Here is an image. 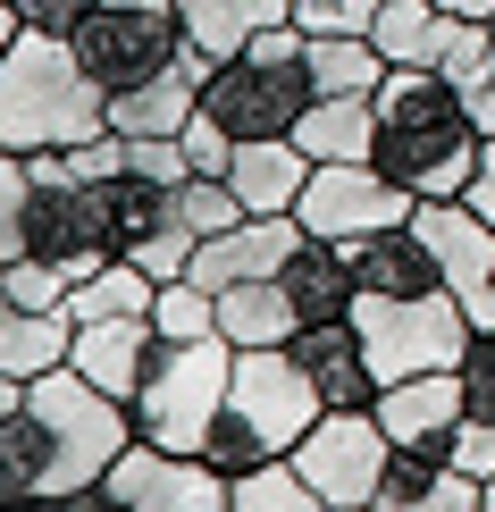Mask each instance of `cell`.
I'll return each instance as SVG.
<instances>
[{"label": "cell", "instance_id": "obj_34", "mask_svg": "<svg viewBox=\"0 0 495 512\" xmlns=\"http://www.w3.org/2000/svg\"><path fill=\"white\" fill-rule=\"evenodd\" d=\"M462 101H470V118H479V135H495V51L462 76Z\"/></svg>", "mask_w": 495, "mask_h": 512}, {"label": "cell", "instance_id": "obj_6", "mask_svg": "<svg viewBox=\"0 0 495 512\" xmlns=\"http://www.w3.org/2000/svg\"><path fill=\"white\" fill-rule=\"evenodd\" d=\"M227 378H235V345L227 336H193V345L160 336L152 370H143L135 403H126V412H135V437L168 445V454H202L210 420H219V403H227Z\"/></svg>", "mask_w": 495, "mask_h": 512}, {"label": "cell", "instance_id": "obj_27", "mask_svg": "<svg viewBox=\"0 0 495 512\" xmlns=\"http://www.w3.org/2000/svg\"><path fill=\"white\" fill-rule=\"evenodd\" d=\"M437 34H445V9L437 0H386L370 42L386 51V68H437Z\"/></svg>", "mask_w": 495, "mask_h": 512}, {"label": "cell", "instance_id": "obj_8", "mask_svg": "<svg viewBox=\"0 0 495 512\" xmlns=\"http://www.w3.org/2000/svg\"><path fill=\"white\" fill-rule=\"evenodd\" d=\"M412 210H420V194L395 185L378 160H319L303 202H294V219H303V236L353 252V244L386 236V227H412Z\"/></svg>", "mask_w": 495, "mask_h": 512}, {"label": "cell", "instance_id": "obj_32", "mask_svg": "<svg viewBox=\"0 0 495 512\" xmlns=\"http://www.w3.org/2000/svg\"><path fill=\"white\" fill-rule=\"evenodd\" d=\"M177 143H185V160H193V168H202V177H227V160H235V135H227V126H219V118H210V110H193Z\"/></svg>", "mask_w": 495, "mask_h": 512}, {"label": "cell", "instance_id": "obj_31", "mask_svg": "<svg viewBox=\"0 0 495 512\" xmlns=\"http://www.w3.org/2000/svg\"><path fill=\"white\" fill-rule=\"evenodd\" d=\"M386 0H294V26L303 34H370Z\"/></svg>", "mask_w": 495, "mask_h": 512}, {"label": "cell", "instance_id": "obj_16", "mask_svg": "<svg viewBox=\"0 0 495 512\" xmlns=\"http://www.w3.org/2000/svg\"><path fill=\"white\" fill-rule=\"evenodd\" d=\"M152 353H160L152 311H126V319H84V328H76V345H68V361H76L84 378H93L101 395H118V403H135L143 370H152Z\"/></svg>", "mask_w": 495, "mask_h": 512}, {"label": "cell", "instance_id": "obj_29", "mask_svg": "<svg viewBox=\"0 0 495 512\" xmlns=\"http://www.w3.org/2000/svg\"><path fill=\"white\" fill-rule=\"evenodd\" d=\"M152 328L177 336V345H193V336H219V294L193 286V277H168L160 303H152Z\"/></svg>", "mask_w": 495, "mask_h": 512}, {"label": "cell", "instance_id": "obj_11", "mask_svg": "<svg viewBox=\"0 0 495 512\" xmlns=\"http://www.w3.org/2000/svg\"><path fill=\"white\" fill-rule=\"evenodd\" d=\"M101 496L118 512H227L235 504V479L219 471L210 454H168V445H126L101 479Z\"/></svg>", "mask_w": 495, "mask_h": 512}, {"label": "cell", "instance_id": "obj_10", "mask_svg": "<svg viewBox=\"0 0 495 512\" xmlns=\"http://www.w3.org/2000/svg\"><path fill=\"white\" fill-rule=\"evenodd\" d=\"M386 462H395V437H386L378 403H370V412H319V429L294 445V471H303L328 504H353V512L378 504Z\"/></svg>", "mask_w": 495, "mask_h": 512}, {"label": "cell", "instance_id": "obj_33", "mask_svg": "<svg viewBox=\"0 0 495 512\" xmlns=\"http://www.w3.org/2000/svg\"><path fill=\"white\" fill-rule=\"evenodd\" d=\"M93 9H101V0H17V26H26V34H68V42H76V26H84Z\"/></svg>", "mask_w": 495, "mask_h": 512}, {"label": "cell", "instance_id": "obj_24", "mask_svg": "<svg viewBox=\"0 0 495 512\" xmlns=\"http://www.w3.org/2000/svg\"><path fill=\"white\" fill-rule=\"evenodd\" d=\"M294 143L319 160H370L378 152V93H328V101H311L303 126H294Z\"/></svg>", "mask_w": 495, "mask_h": 512}, {"label": "cell", "instance_id": "obj_13", "mask_svg": "<svg viewBox=\"0 0 495 512\" xmlns=\"http://www.w3.org/2000/svg\"><path fill=\"white\" fill-rule=\"evenodd\" d=\"M294 244H303V219L294 210H252V219H235L227 236H202V252H193V286H210V294H227V286H244V277H277L294 261Z\"/></svg>", "mask_w": 495, "mask_h": 512}, {"label": "cell", "instance_id": "obj_23", "mask_svg": "<svg viewBox=\"0 0 495 512\" xmlns=\"http://www.w3.org/2000/svg\"><path fill=\"white\" fill-rule=\"evenodd\" d=\"M219 336H227L235 353H252V345H294V336H303V311H294V294L277 286V277H244V286L219 294Z\"/></svg>", "mask_w": 495, "mask_h": 512}, {"label": "cell", "instance_id": "obj_15", "mask_svg": "<svg viewBox=\"0 0 495 512\" xmlns=\"http://www.w3.org/2000/svg\"><path fill=\"white\" fill-rule=\"evenodd\" d=\"M294 361L311 370V387H319V403H328V412H370L378 387H386L353 319H311V328L294 336Z\"/></svg>", "mask_w": 495, "mask_h": 512}, {"label": "cell", "instance_id": "obj_21", "mask_svg": "<svg viewBox=\"0 0 495 512\" xmlns=\"http://www.w3.org/2000/svg\"><path fill=\"white\" fill-rule=\"evenodd\" d=\"M177 17H185V42L219 68V59H235L244 42H261L269 26H286L294 0H177Z\"/></svg>", "mask_w": 495, "mask_h": 512}, {"label": "cell", "instance_id": "obj_25", "mask_svg": "<svg viewBox=\"0 0 495 512\" xmlns=\"http://www.w3.org/2000/svg\"><path fill=\"white\" fill-rule=\"evenodd\" d=\"M152 303H160V277L143 269V261H126V252H110L93 277H76L68 319L84 328V319H126V311H152Z\"/></svg>", "mask_w": 495, "mask_h": 512}, {"label": "cell", "instance_id": "obj_7", "mask_svg": "<svg viewBox=\"0 0 495 512\" xmlns=\"http://www.w3.org/2000/svg\"><path fill=\"white\" fill-rule=\"evenodd\" d=\"M353 328H361V345H370L386 387L395 378H420V370H462L470 336H479L454 294H361Z\"/></svg>", "mask_w": 495, "mask_h": 512}, {"label": "cell", "instance_id": "obj_42", "mask_svg": "<svg viewBox=\"0 0 495 512\" xmlns=\"http://www.w3.org/2000/svg\"><path fill=\"white\" fill-rule=\"evenodd\" d=\"M110 512H118V504H110Z\"/></svg>", "mask_w": 495, "mask_h": 512}, {"label": "cell", "instance_id": "obj_39", "mask_svg": "<svg viewBox=\"0 0 495 512\" xmlns=\"http://www.w3.org/2000/svg\"><path fill=\"white\" fill-rule=\"evenodd\" d=\"M110 9H177V0H110Z\"/></svg>", "mask_w": 495, "mask_h": 512}, {"label": "cell", "instance_id": "obj_18", "mask_svg": "<svg viewBox=\"0 0 495 512\" xmlns=\"http://www.w3.org/2000/svg\"><path fill=\"white\" fill-rule=\"evenodd\" d=\"M277 286L294 294L303 328H311V319H353V303H361L353 252H344V244H319V236H303V244H294V261L277 269Z\"/></svg>", "mask_w": 495, "mask_h": 512}, {"label": "cell", "instance_id": "obj_20", "mask_svg": "<svg viewBox=\"0 0 495 512\" xmlns=\"http://www.w3.org/2000/svg\"><path fill=\"white\" fill-rule=\"evenodd\" d=\"M76 345V319L68 311H34L9 294V277H0V378H42L59 370Z\"/></svg>", "mask_w": 495, "mask_h": 512}, {"label": "cell", "instance_id": "obj_28", "mask_svg": "<svg viewBox=\"0 0 495 512\" xmlns=\"http://www.w3.org/2000/svg\"><path fill=\"white\" fill-rule=\"evenodd\" d=\"M235 512H353V504H328L286 454V462H261V471L235 479Z\"/></svg>", "mask_w": 495, "mask_h": 512}, {"label": "cell", "instance_id": "obj_26", "mask_svg": "<svg viewBox=\"0 0 495 512\" xmlns=\"http://www.w3.org/2000/svg\"><path fill=\"white\" fill-rule=\"evenodd\" d=\"M311 84L328 93H378L386 84V51L370 34H311Z\"/></svg>", "mask_w": 495, "mask_h": 512}, {"label": "cell", "instance_id": "obj_4", "mask_svg": "<svg viewBox=\"0 0 495 512\" xmlns=\"http://www.w3.org/2000/svg\"><path fill=\"white\" fill-rule=\"evenodd\" d=\"M319 412H328V403H319L311 370L294 361V345H252V353H235L227 403H219V420H210L202 454L219 462L227 479H244V471H261V462H286L294 445L319 429Z\"/></svg>", "mask_w": 495, "mask_h": 512}, {"label": "cell", "instance_id": "obj_9", "mask_svg": "<svg viewBox=\"0 0 495 512\" xmlns=\"http://www.w3.org/2000/svg\"><path fill=\"white\" fill-rule=\"evenodd\" d=\"M185 51L193 42H185L177 9H110V0H101L76 26V59L101 76V93H135V84H152L160 68H177Z\"/></svg>", "mask_w": 495, "mask_h": 512}, {"label": "cell", "instance_id": "obj_17", "mask_svg": "<svg viewBox=\"0 0 495 512\" xmlns=\"http://www.w3.org/2000/svg\"><path fill=\"white\" fill-rule=\"evenodd\" d=\"M370 512H487V479L462 471L454 454H403L386 462V487Z\"/></svg>", "mask_w": 495, "mask_h": 512}, {"label": "cell", "instance_id": "obj_41", "mask_svg": "<svg viewBox=\"0 0 495 512\" xmlns=\"http://www.w3.org/2000/svg\"><path fill=\"white\" fill-rule=\"evenodd\" d=\"M227 512H235V504H227Z\"/></svg>", "mask_w": 495, "mask_h": 512}, {"label": "cell", "instance_id": "obj_30", "mask_svg": "<svg viewBox=\"0 0 495 512\" xmlns=\"http://www.w3.org/2000/svg\"><path fill=\"white\" fill-rule=\"evenodd\" d=\"M26 210H34V160L0 152V261L26 252Z\"/></svg>", "mask_w": 495, "mask_h": 512}, {"label": "cell", "instance_id": "obj_14", "mask_svg": "<svg viewBox=\"0 0 495 512\" xmlns=\"http://www.w3.org/2000/svg\"><path fill=\"white\" fill-rule=\"evenodd\" d=\"M378 420L403 454H454V429H462V370H420V378H395L378 387Z\"/></svg>", "mask_w": 495, "mask_h": 512}, {"label": "cell", "instance_id": "obj_22", "mask_svg": "<svg viewBox=\"0 0 495 512\" xmlns=\"http://www.w3.org/2000/svg\"><path fill=\"white\" fill-rule=\"evenodd\" d=\"M353 277H361V294H445V269L420 227H386V236L353 244Z\"/></svg>", "mask_w": 495, "mask_h": 512}, {"label": "cell", "instance_id": "obj_12", "mask_svg": "<svg viewBox=\"0 0 495 512\" xmlns=\"http://www.w3.org/2000/svg\"><path fill=\"white\" fill-rule=\"evenodd\" d=\"M110 202H118V252L126 261H143L168 286V277L193 269V252H202V236H193L185 219V185H160V177H110Z\"/></svg>", "mask_w": 495, "mask_h": 512}, {"label": "cell", "instance_id": "obj_40", "mask_svg": "<svg viewBox=\"0 0 495 512\" xmlns=\"http://www.w3.org/2000/svg\"><path fill=\"white\" fill-rule=\"evenodd\" d=\"M487 512H495V479H487Z\"/></svg>", "mask_w": 495, "mask_h": 512}, {"label": "cell", "instance_id": "obj_38", "mask_svg": "<svg viewBox=\"0 0 495 512\" xmlns=\"http://www.w3.org/2000/svg\"><path fill=\"white\" fill-rule=\"evenodd\" d=\"M17 395H26V378H0V420L17 412Z\"/></svg>", "mask_w": 495, "mask_h": 512}, {"label": "cell", "instance_id": "obj_35", "mask_svg": "<svg viewBox=\"0 0 495 512\" xmlns=\"http://www.w3.org/2000/svg\"><path fill=\"white\" fill-rule=\"evenodd\" d=\"M470 210H487V219H495V135L479 143V177H470V194H462Z\"/></svg>", "mask_w": 495, "mask_h": 512}, {"label": "cell", "instance_id": "obj_3", "mask_svg": "<svg viewBox=\"0 0 495 512\" xmlns=\"http://www.w3.org/2000/svg\"><path fill=\"white\" fill-rule=\"evenodd\" d=\"M110 135V93L68 34H17L0 51V152H68Z\"/></svg>", "mask_w": 495, "mask_h": 512}, {"label": "cell", "instance_id": "obj_5", "mask_svg": "<svg viewBox=\"0 0 495 512\" xmlns=\"http://www.w3.org/2000/svg\"><path fill=\"white\" fill-rule=\"evenodd\" d=\"M319 101L311 84V34L294 26H269L261 42H244L235 59H219L202 84V110L227 126L235 143H261V135H294L303 126V110Z\"/></svg>", "mask_w": 495, "mask_h": 512}, {"label": "cell", "instance_id": "obj_37", "mask_svg": "<svg viewBox=\"0 0 495 512\" xmlns=\"http://www.w3.org/2000/svg\"><path fill=\"white\" fill-rule=\"evenodd\" d=\"M17 34H26V26H17V0H0V51H9Z\"/></svg>", "mask_w": 495, "mask_h": 512}, {"label": "cell", "instance_id": "obj_2", "mask_svg": "<svg viewBox=\"0 0 495 512\" xmlns=\"http://www.w3.org/2000/svg\"><path fill=\"white\" fill-rule=\"evenodd\" d=\"M479 118H470L462 84L437 68H386L378 84V168L395 185H412L420 202H454L479 177Z\"/></svg>", "mask_w": 495, "mask_h": 512}, {"label": "cell", "instance_id": "obj_19", "mask_svg": "<svg viewBox=\"0 0 495 512\" xmlns=\"http://www.w3.org/2000/svg\"><path fill=\"white\" fill-rule=\"evenodd\" d=\"M227 185L244 194V210H294L311 185V152L294 135H261V143H235Z\"/></svg>", "mask_w": 495, "mask_h": 512}, {"label": "cell", "instance_id": "obj_36", "mask_svg": "<svg viewBox=\"0 0 495 512\" xmlns=\"http://www.w3.org/2000/svg\"><path fill=\"white\" fill-rule=\"evenodd\" d=\"M445 17H479V26H495V0H437Z\"/></svg>", "mask_w": 495, "mask_h": 512}, {"label": "cell", "instance_id": "obj_1", "mask_svg": "<svg viewBox=\"0 0 495 512\" xmlns=\"http://www.w3.org/2000/svg\"><path fill=\"white\" fill-rule=\"evenodd\" d=\"M135 445V412L101 395L76 361L26 378L17 412L0 420V496H76L101 487L110 462Z\"/></svg>", "mask_w": 495, "mask_h": 512}]
</instances>
